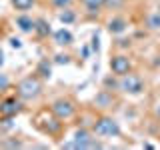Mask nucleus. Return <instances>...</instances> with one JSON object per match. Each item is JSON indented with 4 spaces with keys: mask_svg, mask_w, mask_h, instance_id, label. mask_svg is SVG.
I'll return each instance as SVG.
<instances>
[{
    "mask_svg": "<svg viewBox=\"0 0 160 150\" xmlns=\"http://www.w3.org/2000/svg\"><path fill=\"white\" fill-rule=\"evenodd\" d=\"M130 68H132V64H130L128 56H124V54H118V56H114L112 60H110V70L114 72V76L122 78L124 74L130 72Z\"/></svg>",
    "mask_w": 160,
    "mask_h": 150,
    "instance_id": "nucleus-7",
    "label": "nucleus"
},
{
    "mask_svg": "<svg viewBox=\"0 0 160 150\" xmlns=\"http://www.w3.org/2000/svg\"><path fill=\"white\" fill-rule=\"evenodd\" d=\"M70 58L66 56V54H56V64H68Z\"/></svg>",
    "mask_w": 160,
    "mask_h": 150,
    "instance_id": "nucleus-23",
    "label": "nucleus"
},
{
    "mask_svg": "<svg viewBox=\"0 0 160 150\" xmlns=\"http://www.w3.org/2000/svg\"><path fill=\"white\" fill-rule=\"evenodd\" d=\"M34 30H36L40 36H48V34H50V24H48L44 18H38V20H36V26H34Z\"/></svg>",
    "mask_w": 160,
    "mask_h": 150,
    "instance_id": "nucleus-13",
    "label": "nucleus"
},
{
    "mask_svg": "<svg viewBox=\"0 0 160 150\" xmlns=\"http://www.w3.org/2000/svg\"><path fill=\"white\" fill-rule=\"evenodd\" d=\"M92 50H94V52H98V50H100V38H98V34H94V36H92Z\"/></svg>",
    "mask_w": 160,
    "mask_h": 150,
    "instance_id": "nucleus-24",
    "label": "nucleus"
},
{
    "mask_svg": "<svg viewBox=\"0 0 160 150\" xmlns=\"http://www.w3.org/2000/svg\"><path fill=\"white\" fill-rule=\"evenodd\" d=\"M158 12H160V4H158Z\"/></svg>",
    "mask_w": 160,
    "mask_h": 150,
    "instance_id": "nucleus-30",
    "label": "nucleus"
},
{
    "mask_svg": "<svg viewBox=\"0 0 160 150\" xmlns=\"http://www.w3.org/2000/svg\"><path fill=\"white\" fill-rule=\"evenodd\" d=\"M52 4L56 8H68L70 4H72V0H52Z\"/></svg>",
    "mask_w": 160,
    "mask_h": 150,
    "instance_id": "nucleus-21",
    "label": "nucleus"
},
{
    "mask_svg": "<svg viewBox=\"0 0 160 150\" xmlns=\"http://www.w3.org/2000/svg\"><path fill=\"white\" fill-rule=\"evenodd\" d=\"M118 88L126 94H142L144 92V82H142V78H138V76L124 74L122 80H120V84H118Z\"/></svg>",
    "mask_w": 160,
    "mask_h": 150,
    "instance_id": "nucleus-4",
    "label": "nucleus"
},
{
    "mask_svg": "<svg viewBox=\"0 0 160 150\" xmlns=\"http://www.w3.org/2000/svg\"><path fill=\"white\" fill-rule=\"evenodd\" d=\"M16 26L22 30V32H32L34 26H36V20H32L28 16H18L16 18Z\"/></svg>",
    "mask_w": 160,
    "mask_h": 150,
    "instance_id": "nucleus-11",
    "label": "nucleus"
},
{
    "mask_svg": "<svg viewBox=\"0 0 160 150\" xmlns=\"http://www.w3.org/2000/svg\"><path fill=\"white\" fill-rule=\"evenodd\" d=\"M32 4H34V0H12V6L16 8V10H28V8H32Z\"/></svg>",
    "mask_w": 160,
    "mask_h": 150,
    "instance_id": "nucleus-16",
    "label": "nucleus"
},
{
    "mask_svg": "<svg viewBox=\"0 0 160 150\" xmlns=\"http://www.w3.org/2000/svg\"><path fill=\"white\" fill-rule=\"evenodd\" d=\"M104 84H106V88H116L120 82H116V80H112V78H106V80H104Z\"/></svg>",
    "mask_w": 160,
    "mask_h": 150,
    "instance_id": "nucleus-25",
    "label": "nucleus"
},
{
    "mask_svg": "<svg viewBox=\"0 0 160 150\" xmlns=\"http://www.w3.org/2000/svg\"><path fill=\"white\" fill-rule=\"evenodd\" d=\"M82 2L88 6L90 14H98V10L104 6V0H82Z\"/></svg>",
    "mask_w": 160,
    "mask_h": 150,
    "instance_id": "nucleus-15",
    "label": "nucleus"
},
{
    "mask_svg": "<svg viewBox=\"0 0 160 150\" xmlns=\"http://www.w3.org/2000/svg\"><path fill=\"white\" fill-rule=\"evenodd\" d=\"M8 84H10V78H8V74H2V72H0V92L8 88Z\"/></svg>",
    "mask_w": 160,
    "mask_h": 150,
    "instance_id": "nucleus-20",
    "label": "nucleus"
},
{
    "mask_svg": "<svg viewBox=\"0 0 160 150\" xmlns=\"http://www.w3.org/2000/svg\"><path fill=\"white\" fill-rule=\"evenodd\" d=\"M10 46L12 48H22V42H20L18 38H10Z\"/></svg>",
    "mask_w": 160,
    "mask_h": 150,
    "instance_id": "nucleus-26",
    "label": "nucleus"
},
{
    "mask_svg": "<svg viewBox=\"0 0 160 150\" xmlns=\"http://www.w3.org/2000/svg\"><path fill=\"white\" fill-rule=\"evenodd\" d=\"M54 42L58 44V46H68V44H72V34H70V30L66 28H60L54 32Z\"/></svg>",
    "mask_w": 160,
    "mask_h": 150,
    "instance_id": "nucleus-9",
    "label": "nucleus"
},
{
    "mask_svg": "<svg viewBox=\"0 0 160 150\" xmlns=\"http://www.w3.org/2000/svg\"><path fill=\"white\" fill-rule=\"evenodd\" d=\"M36 72H38L42 78H50V76H52V68H50L48 60H40V64H38Z\"/></svg>",
    "mask_w": 160,
    "mask_h": 150,
    "instance_id": "nucleus-14",
    "label": "nucleus"
},
{
    "mask_svg": "<svg viewBox=\"0 0 160 150\" xmlns=\"http://www.w3.org/2000/svg\"><path fill=\"white\" fill-rule=\"evenodd\" d=\"M100 146H102V144L94 142L92 136H90L86 130H76L74 138L70 140V142L62 144V148H100Z\"/></svg>",
    "mask_w": 160,
    "mask_h": 150,
    "instance_id": "nucleus-3",
    "label": "nucleus"
},
{
    "mask_svg": "<svg viewBox=\"0 0 160 150\" xmlns=\"http://www.w3.org/2000/svg\"><path fill=\"white\" fill-rule=\"evenodd\" d=\"M2 146L4 148H20V146H22V142H20V140H4Z\"/></svg>",
    "mask_w": 160,
    "mask_h": 150,
    "instance_id": "nucleus-19",
    "label": "nucleus"
},
{
    "mask_svg": "<svg viewBox=\"0 0 160 150\" xmlns=\"http://www.w3.org/2000/svg\"><path fill=\"white\" fill-rule=\"evenodd\" d=\"M58 20L62 24H70V22H74V20H76V14H74V10H70V8H62L58 12Z\"/></svg>",
    "mask_w": 160,
    "mask_h": 150,
    "instance_id": "nucleus-12",
    "label": "nucleus"
},
{
    "mask_svg": "<svg viewBox=\"0 0 160 150\" xmlns=\"http://www.w3.org/2000/svg\"><path fill=\"white\" fill-rule=\"evenodd\" d=\"M2 64H4V52L0 50V68H2Z\"/></svg>",
    "mask_w": 160,
    "mask_h": 150,
    "instance_id": "nucleus-27",
    "label": "nucleus"
},
{
    "mask_svg": "<svg viewBox=\"0 0 160 150\" xmlns=\"http://www.w3.org/2000/svg\"><path fill=\"white\" fill-rule=\"evenodd\" d=\"M148 26L152 30H160V12H154L152 16L148 18Z\"/></svg>",
    "mask_w": 160,
    "mask_h": 150,
    "instance_id": "nucleus-18",
    "label": "nucleus"
},
{
    "mask_svg": "<svg viewBox=\"0 0 160 150\" xmlns=\"http://www.w3.org/2000/svg\"><path fill=\"white\" fill-rule=\"evenodd\" d=\"M50 110H52L54 114L60 118V120H68L74 116V112H76V108H74V104L70 102V100L66 98H58L52 102V106H50Z\"/></svg>",
    "mask_w": 160,
    "mask_h": 150,
    "instance_id": "nucleus-6",
    "label": "nucleus"
},
{
    "mask_svg": "<svg viewBox=\"0 0 160 150\" xmlns=\"http://www.w3.org/2000/svg\"><path fill=\"white\" fill-rule=\"evenodd\" d=\"M124 30H126V20L122 18H112L108 22V32L110 34H122Z\"/></svg>",
    "mask_w": 160,
    "mask_h": 150,
    "instance_id": "nucleus-10",
    "label": "nucleus"
},
{
    "mask_svg": "<svg viewBox=\"0 0 160 150\" xmlns=\"http://www.w3.org/2000/svg\"><path fill=\"white\" fill-rule=\"evenodd\" d=\"M94 132L98 136H120V126L114 118L102 116L94 122Z\"/></svg>",
    "mask_w": 160,
    "mask_h": 150,
    "instance_id": "nucleus-2",
    "label": "nucleus"
},
{
    "mask_svg": "<svg viewBox=\"0 0 160 150\" xmlns=\"http://www.w3.org/2000/svg\"><path fill=\"white\" fill-rule=\"evenodd\" d=\"M104 4L110 8H118V6H122V0H104Z\"/></svg>",
    "mask_w": 160,
    "mask_h": 150,
    "instance_id": "nucleus-22",
    "label": "nucleus"
},
{
    "mask_svg": "<svg viewBox=\"0 0 160 150\" xmlns=\"http://www.w3.org/2000/svg\"><path fill=\"white\" fill-rule=\"evenodd\" d=\"M154 114H156V118L160 120V104H158V106H156V110H154Z\"/></svg>",
    "mask_w": 160,
    "mask_h": 150,
    "instance_id": "nucleus-28",
    "label": "nucleus"
},
{
    "mask_svg": "<svg viewBox=\"0 0 160 150\" xmlns=\"http://www.w3.org/2000/svg\"><path fill=\"white\" fill-rule=\"evenodd\" d=\"M36 120H42V122H44V124H38V126L42 128L44 132H48V134H58L60 128H62V122H60V118L52 112V110H50V114H48V112H40Z\"/></svg>",
    "mask_w": 160,
    "mask_h": 150,
    "instance_id": "nucleus-5",
    "label": "nucleus"
},
{
    "mask_svg": "<svg viewBox=\"0 0 160 150\" xmlns=\"http://www.w3.org/2000/svg\"><path fill=\"white\" fill-rule=\"evenodd\" d=\"M16 94L22 100H36L40 94H42V82H40L36 76H26L18 82Z\"/></svg>",
    "mask_w": 160,
    "mask_h": 150,
    "instance_id": "nucleus-1",
    "label": "nucleus"
},
{
    "mask_svg": "<svg viewBox=\"0 0 160 150\" xmlns=\"http://www.w3.org/2000/svg\"><path fill=\"white\" fill-rule=\"evenodd\" d=\"M20 108H22V104H20V100L16 98H6L0 102V116H16L20 112Z\"/></svg>",
    "mask_w": 160,
    "mask_h": 150,
    "instance_id": "nucleus-8",
    "label": "nucleus"
},
{
    "mask_svg": "<svg viewBox=\"0 0 160 150\" xmlns=\"http://www.w3.org/2000/svg\"><path fill=\"white\" fill-rule=\"evenodd\" d=\"M82 56H84V58H88V48H86V46L82 48Z\"/></svg>",
    "mask_w": 160,
    "mask_h": 150,
    "instance_id": "nucleus-29",
    "label": "nucleus"
},
{
    "mask_svg": "<svg viewBox=\"0 0 160 150\" xmlns=\"http://www.w3.org/2000/svg\"><path fill=\"white\" fill-rule=\"evenodd\" d=\"M110 100H112V98H110V94L104 90V92H100L98 96H96V100H94V102L100 104V106H110Z\"/></svg>",
    "mask_w": 160,
    "mask_h": 150,
    "instance_id": "nucleus-17",
    "label": "nucleus"
}]
</instances>
